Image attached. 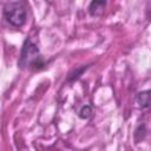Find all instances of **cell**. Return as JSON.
I'll use <instances>...</instances> for the list:
<instances>
[{"instance_id": "3957f363", "label": "cell", "mask_w": 151, "mask_h": 151, "mask_svg": "<svg viewBox=\"0 0 151 151\" xmlns=\"http://www.w3.org/2000/svg\"><path fill=\"white\" fill-rule=\"evenodd\" d=\"M106 0H92L88 6V12L92 17H99L104 13Z\"/></svg>"}, {"instance_id": "277c9868", "label": "cell", "mask_w": 151, "mask_h": 151, "mask_svg": "<svg viewBox=\"0 0 151 151\" xmlns=\"http://www.w3.org/2000/svg\"><path fill=\"white\" fill-rule=\"evenodd\" d=\"M137 104L140 109H147L150 106V91L139 92L137 96Z\"/></svg>"}, {"instance_id": "7a4b0ae2", "label": "cell", "mask_w": 151, "mask_h": 151, "mask_svg": "<svg viewBox=\"0 0 151 151\" xmlns=\"http://www.w3.org/2000/svg\"><path fill=\"white\" fill-rule=\"evenodd\" d=\"M4 17L13 27H21L27 17L26 7L21 1H8L4 7Z\"/></svg>"}, {"instance_id": "6da1fadb", "label": "cell", "mask_w": 151, "mask_h": 151, "mask_svg": "<svg viewBox=\"0 0 151 151\" xmlns=\"http://www.w3.org/2000/svg\"><path fill=\"white\" fill-rule=\"evenodd\" d=\"M18 66L21 70H38L44 66V61L38 46L28 39H26L22 45Z\"/></svg>"}, {"instance_id": "5b68a950", "label": "cell", "mask_w": 151, "mask_h": 151, "mask_svg": "<svg viewBox=\"0 0 151 151\" xmlns=\"http://www.w3.org/2000/svg\"><path fill=\"white\" fill-rule=\"evenodd\" d=\"M91 113H92L91 106H90V105H85V106L81 107V110H80V112H79V117L83 118V119H87V118L91 116Z\"/></svg>"}]
</instances>
